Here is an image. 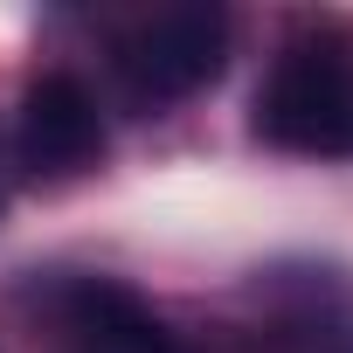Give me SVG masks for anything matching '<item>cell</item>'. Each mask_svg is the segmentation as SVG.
<instances>
[{
  "label": "cell",
  "instance_id": "obj_1",
  "mask_svg": "<svg viewBox=\"0 0 353 353\" xmlns=\"http://www.w3.org/2000/svg\"><path fill=\"white\" fill-rule=\"evenodd\" d=\"M222 63H229V14L222 8H166V14H145L118 42V77H125L132 104H145V111L208 90L222 77Z\"/></svg>",
  "mask_w": 353,
  "mask_h": 353
},
{
  "label": "cell",
  "instance_id": "obj_2",
  "mask_svg": "<svg viewBox=\"0 0 353 353\" xmlns=\"http://www.w3.org/2000/svg\"><path fill=\"white\" fill-rule=\"evenodd\" d=\"M346 97H353L346 56L325 42H298L277 56L256 97V139L284 152H346Z\"/></svg>",
  "mask_w": 353,
  "mask_h": 353
},
{
  "label": "cell",
  "instance_id": "obj_3",
  "mask_svg": "<svg viewBox=\"0 0 353 353\" xmlns=\"http://www.w3.org/2000/svg\"><path fill=\"white\" fill-rule=\"evenodd\" d=\"M104 152V118H97V97L77 83V77H35L28 97H21V125H14V159L35 181H70L90 159Z\"/></svg>",
  "mask_w": 353,
  "mask_h": 353
},
{
  "label": "cell",
  "instance_id": "obj_4",
  "mask_svg": "<svg viewBox=\"0 0 353 353\" xmlns=\"http://www.w3.org/2000/svg\"><path fill=\"white\" fill-rule=\"evenodd\" d=\"M63 353H181V346L125 284L90 277L63 298Z\"/></svg>",
  "mask_w": 353,
  "mask_h": 353
},
{
  "label": "cell",
  "instance_id": "obj_5",
  "mask_svg": "<svg viewBox=\"0 0 353 353\" xmlns=\"http://www.w3.org/2000/svg\"><path fill=\"white\" fill-rule=\"evenodd\" d=\"M346 152H353V97H346Z\"/></svg>",
  "mask_w": 353,
  "mask_h": 353
},
{
  "label": "cell",
  "instance_id": "obj_6",
  "mask_svg": "<svg viewBox=\"0 0 353 353\" xmlns=\"http://www.w3.org/2000/svg\"><path fill=\"white\" fill-rule=\"evenodd\" d=\"M0 215H8V181H0Z\"/></svg>",
  "mask_w": 353,
  "mask_h": 353
}]
</instances>
